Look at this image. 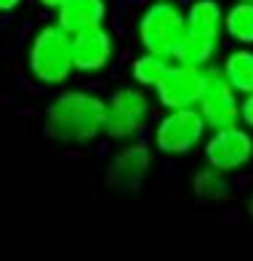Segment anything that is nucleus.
<instances>
[{"label": "nucleus", "instance_id": "nucleus-4", "mask_svg": "<svg viewBox=\"0 0 253 261\" xmlns=\"http://www.w3.org/2000/svg\"><path fill=\"white\" fill-rule=\"evenodd\" d=\"M155 96L134 83L117 86L107 96V112H104V139L115 144L141 139L147 128H152V112H155Z\"/></svg>", "mask_w": 253, "mask_h": 261}, {"label": "nucleus", "instance_id": "nucleus-1", "mask_svg": "<svg viewBox=\"0 0 253 261\" xmlns=\"http://www.w3.org/2000/svg\"><path fill=\"white\" fill-rule=\"evenodd\" d=\"M107 96L86 86H64L43 110V134L59 147H91L104 136Z\"/></svg>", "mask_w": 253, "mask_h": 261}, {"label": "nucleus", "instance_id": "nucleus-9", "mask_svg": "<svg viewBox=\"0 0 253 261\" xmlns=\"http://www.w3.org/2000/svg\"><path fill=\"white\" fill-rule=\"evenodd\" d=\"M117 56L115 35L107 27H96L88 32L72 35V59H75V75H104Z\"/></svg>", "mask_w": 253, "mask_h": 261}, {"label": "nucleus", "instance_id": "nucleus-14", "mask_svg": "<svg viewBox=\"0 0 253 261\" xmlns=\"http://www.w3.org/2000/svg\"><path fill=\"white\" fill-rule=\"evenodd\" d=\"M176 59L173 56H163V54H149V51H141L131 59V67H128V75L131 83L144 91H155L163 83V77L168 75V69L173 67Z\"/></svg>", "mask_w": 253, "mask_h": 261}, {"label": "nucleus", "instance_id": "nucleus-17", "mask_svg": "<svg viewBox=\"0 0 253 261\" xmlns=\"http://www.w3.org/2000/svg\"><path fill=\"white\" fill-rule=\"evenodd\" d=\"M224 6L219 0H192L187 6V27L208 30V32H224Z\"/></svg>", "mask_w": 253, "mask_h": 261}, {"label": "nucleus", "instance_id": "nucleus-16", "mask_svg": "<svg viewBox=\"0 0 253 261\" xmlns=\"http://www.w3.org/2000/svg\"><path fill=\"white\" fill-rule=\"evenodd\" d=\"M224 38L235 45H250L253 48V3L250 0H235L224 11Z\"/></svg>", "mask_w": 253, "mask_h": 261}, {"label": "nucleus", "instance_id": "nucleus-2", "mask_svg": "<svg viewBox=\"0 0 253 261\" xmlns=\"http://www.w3.org/2000/svg\"><path fill=\"white\" fill-rule=\"evenodd\" d=\"M27 75L35 86L59 91L75 75V59H72V35L59 24H43L32 32L27 54H24Z\"/></svg>", "mask_w": 253, "mask_h": 261}, {"label": "nucleus", "instance_id": "nucleus-8", "mask_svg": "<svg viewBox=\"0 0 253 261\" xmlns=\"http://www.w3.org/2000/svg\"><path fill=\"white\" fill-rule=\"evenodd\" d=\"M240 101H243V96L232 88V83L226 80L221 67L219 64L206 67L197 110L203 115V120L208 123V128L216 130V128L237 125L240 123Z\"/></svg>", "mask_w": 253, "mask_h": 261}, {"label": "nucleus", "instance_id": "nucleus-3", "mask_svg": "<svg viewBox=\"0 0 253 261\" xmlns=\"http://www.w3.org/2000/svg\"><path fill=\"white\" fill-rule=\"evenodd\" d=\"M208 123L203 120L197 107L184 110H163V115L149 128V144L160 158L182 160L203 149L208 139Z\"/></svg>", "mask_w": 253, "mask_h": 261}, {"label": "nucleus", "instance_id": "nucleus-6", "mask_svg": "<svg viewBox=\"0 0 253 261\" xmlns=\"http://www.w3.org/2000/svg\"><path fill=\"white\" fill-rule=\"evenodd\" d=\"M155 147L144 139L120 144L104 165V184L117 195H136L144 189L155 168Z\"/></svg>", "mask_w": 253, "mask_h": 261}, {"label": "nucleus", "instance_id": "nucleus-11", "mask_svg": "<svg viewBox=\"0 0 253 261\" xmlns=\"http://www.w3.org/2000/svg\"><path fill=\"white\" fill-rule=\"evenodd\" d=\"M221 43H224V32H208V30H195L187 27L182 40H179L173 59L189 67H200L206 69L216 64V59L221 56Z\"/></svg>", "mask_w": 253, "mask_h": 261}, {"label": "nucleus", "instance_id": "nucleus-18", "mask_svg": "<svg viewBox=\"0 0 253 261\" xmlns=\"http://www.w3.org/2000/svg\"><path fill=\"white\" fill-rule=\"evenodd\" d=\"M240 123L248 130H253V93L243 96V101H240Z\"/></svg>", "mask_w": 253, "mask_h": 261}, {"label": "nucleus", "instance_id": "nucleus-7", "mask_svg": "<svg viewBox=\"0 0 253 261\" xmlns=\"http://www.w3.org/2000/svg\"><path fill=\"white\" fill-rule=\"evenodd\" d=\"M200 152L208 165L230 176H240L253 165V130H248L243 123L208 130Z\"/></svg>", "mask_w": 253, "mask_h": 261}, {"label": "nucleus", "instance_id": "nucleus-12", "mask_svg": "<svg viewBox=\"0 0 253 261\" xmlns=\"http://www.w3.org/2000/svg\"><path fill=\"white\" fill-rule=\"evenodd\" d=\"M189 192L203 205H224L235 197V176L206 163L189 176Z\"/></svg>", "mask_w": 253, "mask_h": 261}, {"label": "nucleus", "instance_id": "nucleus-15", "mask_svg": "<svg viewBox=\"0 0 253 261\" xmlns=\"http://www.w3.org/2000/svg\"><path fill=\"white\" fill-rule=\"evenodd\" d=\"M219 67L240 96L253 93V48L250 45H235V48H230L221 56Z\"/></svg>", "mask_w": 253, "mask_h": 261}, {"label": "nucleus", "instance_id": "nucleus-5", "mask_svg": "<svg viewBox=\"0 0 253 261\" xmlns=\"http://www.w3.org/2000/svg\"><path fill=\"white\" fill-rule=\"evenodd\" d=\"M187 30V14L176 0H149L136 19V43L141 51L173 56Z\"/></svg>", "mask_w": 253, "mask_h": 261}, {"label": "nucleus", "instance_id": "nucleus-22", "mask_svg": "<svg viewBox=\"0 0 253 261\" xmlns=\"http://www.w3.org/2000/svg\"><path fill=\"white\" fill-rule=\"evenodd\" d=\"M250 3H253V0H250Z\"/></svg>", "mask_w": 253, "mask_h": 261}, {"label": "nucleus", "instance_id": "nucleus-20", "mask_svg": "<svg viewBox=\"0 0 253 261\" xmlns=\"http://www.w3.org/2000/svg\"><path fill=\"white\" fill-rule=\"evenodd\" d=\"M38 3H40V8H45V11H54V14H56V11L67 3V0H38Z\"/></svg>", "mask_w": 253, "mask_h": 261}, {"label": "nucleus", "instance_id": "nucleus-10", "mask_svg": "<svg viewBox=\"0 0 253 261\" xmlns=\"http://www.w3.org/2000/svg\"><path fill=\"white\" fill-rule=\"evenodd\" d=\"M203 72L200 67H189L182 62H173L163 83L152 91L155 104L160 110H184V107H197L203 93Z\"/></svg>", "mask_w": 253, "mask_h": 261}, {"label": "nucleus", "instance_id": "nucleus-21", "mask_svg": "<svg viewBox=\"0 0 253 261\" xmlns=\"http://www.w3.org/2000/svg\"><path fill=\"white\" fill-rule=\"evenodd\" d=\"M245 216H248L250 224H253V189H250V195H248V200H245Z\"/></svg>", "mask_w": 253, "mask_h": 261}, {"label": "nucleus", "instance_id": "nucleus-13", "mask_svg": "<svg viewBox=\"0 0 253 261\" xmlns=\"http://www.w3.org/2000/svg\"><path fill=\"white\" fill-rule=\"evenodd\" d=\"M107 16H110L107 0H67L56 11V21L69 35H80V32H88L96 27H104Z\"/></svg>", "mask_w": 253, "mask_h": 261}, {"label": "nucleus", "instance_id": "nucleus-19", "mask_svg": "<svg viewBox=\"0 0 253 261\" xmlns=\"http://www.w3.org/2000/svg\"><path fill=\"white\" fill-rule=\"evenodd\" d=\"M21 3H24V0H0V16H3V14H14Z\"/></svg>", "mask_w": 253, "mask_h": 261}]
</instances>
